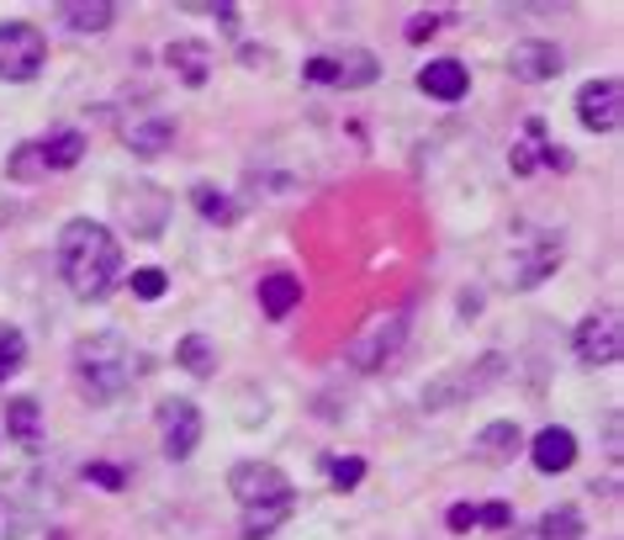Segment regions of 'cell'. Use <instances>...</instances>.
<instances>
[{
	"label": "cell",
	"instance_id": "15",
	"mask_svg": "<svg viewBox=\"0 0 624 540\" xmlns=\"http://www.w3.org/2000/svg\"><path fill=\"white\" fill-rule=\"evenodd\" d=\"M297 303H301V276H291V271L259 276V307H265V318H286Z\"/></svg>",
	"mask_w": 624,
	"mask_h": 540
},
{
	"label": "cell",
	"instance_id": "32",
	"mask_svg": "<svg viewBox=\"0 0 624 540\" xmlns=\"http://www.w3.org/2000/svg\"><path fill=\"white\" fill-rule=\"evenodd\" d=\"M328 477H334V488H355L366 477V461L360 455H339V461H328Z\"/></svg>",
	"mask_w": 624,
	"mask_h": 540
},
{
	"label": "cell",
	"instance_id": "5",
	"mask_svg": "<svg viewBox=\"0 0 624 540\" xmlns=\"http://www.w3.org/2000/svg\"><path fill=\"white\" fill-rule=\"evenodd\" d=\"M48 65V38L32 22H0V80H32Z\"/></svg>",
	"mask_w": 624,
	"mask_h": 540
},
{
	"label": "cell",
	"instance_id": "10",
	"mask_svg": "<svg viewBox=\"0 0 624 540\" xmlns=\"http://www.w3.org/2000/svg\"><path fill=\"white\" fill-rule=\"evenodd\" d=\"M577 361H587V366H614L620 361V350H624V340H620V318L614 313H587L577 324Z\"/></svg>",
	"mask_w": 624,
	"mask_h": 540
},
{
	"label": "cell",
	"instance_id": "18",
	"mask_svg": "<svg viewBox=\"0 0 624 540\" xmlns=\"http://www.w3.org/2000/svg\"><path fill=\"white\" fill-rule=\"evenodd\" d=\"M165 59H170V69L186 86H201V80H207V65H212V48L196 43V38H180V43L165 48Z\"/></svg>",
	"mask_w": 624,
	"mask_h": 540
},
{
	"label": "cell",
	"instance_id": "12",
	"mask_svg": "<svg viewBox=\"0 0 624 540\" xmlns=\"http://www.w3.org/2000/svg\"><path fill=\"white\" fill-rule=\"evenodd\" d=\"M508 69H514V80H524V86H539V80H556L561 69H566V59H561L556 43L529 38V43H514V53H508Z\"/></svg>",
	"mask_w": 624,
	"mask_h": 540
},
{
	"label": "cell",
	"instance_id": "22",
	"mask_svg": "<svg viewBox=\"0 0 624 540\" xmlns=\"http://www.w3.org/2000/svg\"><path fill=\"white\" fill-rule=\"evenodd\" d=\"M175 361L191 371V376H212V371H217V350H212V340H207V334H186V340L175 345Z\"/></svg>",
	"mask_w": 624,
	"mask_h": 540
},
{
	"label": "cell",
	"instance_id": "6",
	"mask_svg": "<svg viewBox=\"0 0 624 540\" xmlns=\"http://www.w3.org/2000/svg\"><path fill=\"white\" fill-rule=\"evenodd\" d=\"M403 340H408V313H387V318H370L355 340H349L345 350V361L355 371H376V366H387L392 355L403 350Z\"/></svg>",
	"mask_w": 624,
	"mask_h": 540
},
{
	"label": "cell",
	"instance_id": "1",
	"mask_svg": "<svg viewBox=\"0 0 624 540\" xmlns=\"http://www.w3.org/2000/svg\"><path fill=\"white\" fill-rule=\"evenodd\" d=\"M59 271H65L75 297L101 303L111 286H117V276H122V244H117L111 228L90 223V217H75V223H65V234H59Z\"/></svg>",
	"mask_w": 624,
	"mask_h": 540
},
{
	"label": "cell",
	"instance_id": "8",
	"mask_svg": "<svg viewBox=\"0 0 624 540\" xmlns=\"http://www.w3.org/2000/svg\"><path fill=\"white\" fill-rule=\"evenodd\" d=\"M376 75H382V65H376L370 48H349V53H339V59L318 53V59L301 65V80H313V86H345V90L376 86Z\"/></svg>",
	"mask_w": 624,
	"mask_h": 540
},
{
	"label": "cell",
	"instance_id": "17",
	"mask_svg": "<svg viewBox=\"0 0 624 540\" xmlns=\"http://www.w3.org/2000/svg\"><path fill=\"white\" fill-rule=\"evenodd\" d=\"M128 144H132V154L153 159V154H165L175 144V122L165 117V111H153V117H143V122H128Z\"/></svg>",
	"mask_w": 624,
	"mask_h": 540
},
{
	"label": "cell",
	"instance_id": "4",
	"mask_svg": "<svg viewBox=\"0 0 624 540\" xmlns=\"http://www.w3.org/2000/svg\"><path fill=\"white\" fill-rule=\"evenodd\" d=\"M117 217L132 238H159L170 223V192H159L153 180H132L117 192Z\"/></svg>",
	"mask_w": 624,
	"mask_h": 540
},
{
	"label": "cell",
	"instance_id": "11",
	"mask_svg": "<svg viewBox=\"0 0 624 540\" xmlns=\"http://www.w3.org/2000/svg\"><path fill=\"white\" fill-rule=\"evenodd\" d=\"M159 430H165V455L186 461L201 445V409L186 397H170V403H159Z\"/></svg>",
	"mask_w": 624,
	"mask_h": 540
},
{
	"label": "cell",
	"instance_id": "21",
	"mask_svg": "<svg viewBox=\"0 0 624 540\" xmlns=\"http://www.w3.org/2000/svg\"><path fill=\"white\" fill-rule=\"evenodd\" d=\"M38 149H43L48 170H69V165H80V154H86V132L65 128V132H53V138H43Z\"/></svg>",
	"mask_w": 624,
	"mask_h": 540
},
{
	"label": "cell",
	"instance_id": "27",
	"mask_svg": "<svg viewBox=\"0 0 624 540\" xmlns=\"http://www.w3.org/2000/svg\"><path fill=\"white\" fill-rule=\"evenodd\" d=\"M191 202H196V213L207 217V223H234L238 217V207L217 192V186H191Z\"/></svg>",
	"mask_w": 624,
	"mask_h": 540
},
{
	"label": "cell",
	"instance_id": "33",
	"mask_svg": "<svg viewBox=\"0 0 624 540\" xmlns=\"http://www.w3.org/2000/svg\"><path fill=\"white\" fill-rule=\"evenodd\" d=\"M86 482H96V488L117 493V488H128V472H122V467H107V461H90V467H86Z\"/></svg>",
	"mask_w": 624,
	"mask_h": 540
},
{
	"label": "cell",
	"instance_id": "29",
	"mask_svg": "<svg viewBox=\"0 0 624 540\" xmlns=\"http://www.w3.org/2000/svg\"><path fill=\"white\" fill-rule=\"evenodd\" d=\"M539 536L545 540H577L582 536V514L577 509H551V514L539 519Z\"/></svg>",
	"mask_w": 624,
	"mask_h": 540
},
{
	"label": "cell",
	"instance_id": "37",
	"mask_svg": "<svg viewBox=\"0 0 624 540\" xmlns=\"http://www.w3.org/2000/svg\"><path fill=\"white\" fill-rule=\"evenodd\" d=\"M514 540H545V536H539V524H535V530H524V536H514Z\"/></svg>",
	"mask_w": 624,
	"mask_h": 540
},
{
	"label": "cell",
	"instance_id": "36",
	"mask_svg": "<svg viewBox=\"0 0 624 540\" xmlns=\"http://www.w3.org/2000/svg\"><path fill=\"white\" fill-rule=\"evenodd\" d=\"M445 519H450V530H476V503H455Z\"/></svg>",
	"mask_w": 624,
	"mask_h": 540
},
{
	"label": "cell",
	"instance_id": "2",
	"mask_svg": "<svg viewBox=\"0 0 624 540\" xmlns=\"http://www.w3.org/2000/svg\"><path fill=\"white\" fill-rule=\"evenodd\" d=\"M75 376L90 403H117L132 387V345L122 334H90L75 345Z\"/></svg>",
	"mask_w": 624,
	"mask_h": 540
},
{
	"label": "cell",
	"instance_id": "25",
	"mask_svg": "<svg viewBox=\"0 0 624 540\" xmlns=\"http://www.w3.org/2000/svg\"><path fill=\"white\" fill-rule=\"evenodd\" d=\"M27 366V340H22V328H11V324H0V387L17 376V371Z\"/></svg>",
	"mask_w": 624,
	"mask_h": 540
},
{
	"label": "cell",
	"instance_id": "7",
	"mask_svg": "<svg viewBox=\"0 0 624 540\" xmlns=\"http://www.w3.org/2000/svg\"><path fill=\"white\" fill-rule=\"evenodd\" d=\"M228 488H234L238 509H265V503H291V482L280 467L270 461H238L234 472H228Z\"/></svg>",
	"mask_w": 624,
	"mask_h": 540
},
{
	"label": "cell",
	"instance_id": "24",
	"mask_svg": "<svg viewBox=\"0 0 624 540\" xmlns=\"http://www.w3.org/2000/svg\"><path fill=\"white\" fill-rule=\"evenodd\" d=\"M111 17H117V11H111L107 0H75V6H65V22L75 27V32H107L111 27Z\"/></svg>",
	"mask_w": 624,
	"mask_h": 540
},
{
	"label": "cell",
	"instance_id": "20",
	"mask_svg": "<svg viewBox=\"0 0 624 540\" xmlns=\"http://www.w3.org/2000/svg\"><path fill=\"white\" fill-rule=\"evenodd\" d=\"M6 434H11V440H22V445H38V434H43L38 397H11V403H6Z\"/></svg>",
	"mask_w": 624,
	"mask_h": 540
},
{
	"label": "cell",
	"instance_id": "16",
	"mask_svg": "<svg viewBox=\"0 0 624 540\" xmlns=\"http://www.w3.org/2000/svg\"><path fill=\"white\" fill-rule=\"evenodd\" d=\"M518 445H524V430H518L514 419H497V424H487V430L476 434V455H482V461H493V467L514 461Z\"/></svg>",
	"mask_w": 624,
	"mask_h": 540
},
{
	"label": "cell",
	"instance_id": "19",
	"mask_svg": "<svg viewBox=\"0 0 624 540\" xmlns=\"http://www.w3.org/2000/svg\"><path fill=\"white\" fill-rule=\"evenodd\" d=\"M561 265V234H539L535 238V255L518 265V276H514V286H539L551 271Z\"/></svg>",
	"mask_w": 624,
	"mask_h": 540
},
{
	"label": "cell",
	"instance_id": "28",
	"mask_svg": "<svg viewBox=\"0 0 624 540\" xmlns=\"http://www.w3.org/2000/svg\"><path fill=\"white\" fill-rule=\"evenodd\" d=\"M6 175H11V180H43V175H48L43 149H38V144H22V149L11 154V165H6Z\"/></svg>",
	"mask_w": 624,
	"mask_h": 540
},
{
	"label": "cell",
	"instance_id": "26",
	"mask_svg": "<svg viewBox=\"0 0 624 540\" xmlns=\"http://www.w3.org/2000/svg\"><path fill=\"white\" fill-rule=\"evenodd\" d=\"M291 503H297V498H291ZM291 503H265V509H244V540L276 536V524L291 514Z\"/></svg>",
	"mask_w": 624,
	"mask_h": 540
},
{
	"label": "cell",
	"instance_id": "9",
	"mask_svg": "<svg viewBox=\"0 0 624 540\" xmlns=\"http://www.w3.org/2000/svg\"><path fill=\"white\" fill-rule=\"evenodd\" d=\"M620 107H624V90L614 75H608V80H587V86L577 90V122L587 132H614L624 117Z\"/></svg>",
	"mask_w": 624,
	"mask_h": 540
},
{
	"label": "cell",
	"instance_id": "35",
	"mask_svg": "<svg viewBox=\"0 0 624 540\" xmlns=\"http://www.w3.org/2000/svg\"><path fill=\"white\" fill-rule=\"evenodd\" d=\"M439 32V17H413L408 22V43H424V38H434Z\"/></svg>",
	"mask_w": 624,
	"mask_h": 540
},
{
	"label": "cell",
	"instance_id": "14",
	"mask_svg": "<svg viewBox=\"0 0 624 540\" xmlns=\"http://www.w3.org/2000/svg\"><path fill=\"white\" fill-rule=\"evenodd\" d=\"M466 86H472V75H466V65H460V59H434V65L418 69V90H424V96H434V101H460V96H466Z\"/></svg>",
	"mask_w": 624,
	"mask_h": 540
},
{
	"label": "cell",
	"instance_id": "3",
	"mask_svg": "<svg viewBox=\"0 0 624 540\" xmlns=\"http://www.w3.org/2000/svg\"><path fill=\"white\" fill-rule=\"evenodd\" d=\"M497 376H503V355H476L472 366L439 371L429 387H424V409L439 413V409H455V403H472L476 392H487Z\"/></svg>",
	"mask_w": 624,
	"mask_h": 540
},
{
	"label": "cell",
	"instance_id": "34",
	"mask_svg": "<svg viewBox=\"0 0 624 540\" xmlns=\"http://www.w3.org/2000/svg\"><path fill=\"white\" fill-rule=\"evenodd\" d=\"M476 524H487V530H508V524H514V509H508V503H482V509H476Z\"/></svg>",
	"mask_w": 624,
	"mask_h": 540
},
{
	"label": "cell",
	"instance_id": "31",
	"mask_svg": "<svg viewBox=\"0 0 624 540\" xmlns=\"http://www.w3.org/2000/svg\"><path fill=\"white\" fill-rule=\"evenodd\" d=\"M524 132H529V144H518L514 159H508V165H514V175H529V170L539 165V154H535V149H539V138H545V128H539V122H529Z\"/></svg>",
	"mask_w": 624,
	"mask_h": 540
},
{
	"label": "cell",
	"instance_id": "23",
	"mask_svg": "<svg viewBox=\"0 0 624 540\" xmlns=\"http://www.w3.org/2000/svg\"><path fill=\"white\" fill-rule=\"evenodd\" d=\"M32 530V509L11 488H0V540H22Z\"/></svg>",
	"mask_w": 624,
	"mask_h": 540
},
{
	"label": "cell",
	"instance_id": "30",
	"mask_svg": "<svg viewBox=\"0 0 624 540\" xmlns=\"http://www.w3.org/2000/svg\"><path fill=\"white\" fill-rule=\"evenodd\" d=\"M170 292V276L159 271V265H143V271H132V297H143V303H159Z\"/></svg>",
	"mask_w": 624,
	"mask_h": 540
},
{
	"label": "cell",
	"instance_id": "13",
	"mask_svg": "<svg viewBox=\"0 0 624 540\" xmlns=\"http://www.w3.org/2000/svg\"><path fill=\"white\" fill-rule=\"evenodd\" d=\"M529 461H535L545 477H556L566 472L572 461H577V434L572 430H561V424H551V430H539L535 434V445H529Z\"/></svg>",
	"mask_w": 624,
	"mask_h": 540
}]
</instances>
